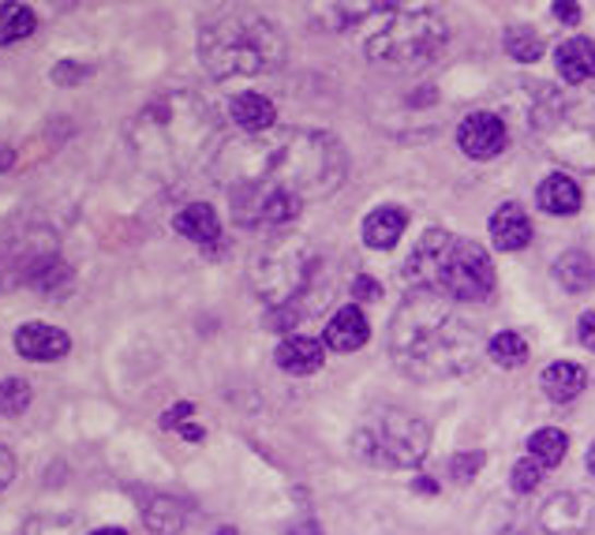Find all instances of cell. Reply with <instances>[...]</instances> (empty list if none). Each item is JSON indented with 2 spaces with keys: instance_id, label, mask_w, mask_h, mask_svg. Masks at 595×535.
<instances>
[{
  "instance_id": "14",
  "label": "cell",
  "mask_w": 595,
  "mask_h": 535,
  "mask_svg": "<svg viewBox=\"0 0 595 535\" xmlns=\"http://www.w3.org/2000/svg\"><path fill=\"white\" fill-rule=\"evenodd\" d=\"M405 225H408V214L405 210H397V206H379V210H371V214L364 217V243L367 248H374V251H390L393 243L401 240V233H405Z\"/></svg>"
},
{
  "instance_id": "37",
  "label": "cell",
  "mask_w": 595,
  "mask_h": 535,
  "mask_svg": "<svg viewBox=\"0 0 595 535\" xmlns=\"http://www.w3.org/2000/svg\"><path fill=\"white\" fill-rule=\"evenodd\" d=\"M413 487H416V490H427V495H435V484H431V479H416Z\"/></svg>"
},
{
  "instance_id": "39",
  "label": "cell",
  "mask_w": 595,
  "mask_h": 535,
  "mask_svg": "<svg viewBox=\"0 0 595 535\" xmlns=\"http://www.w3.org/2000/svg\"><path fill=\"white\" fill-rule=\"evenodd\" d=\"M588 472L595 476V442H592V450H588Z\"/></svg>"
},
{
  "instance_id": "1",
  "label": "cell",
  "mask_w": 595,
  "mask_h": 535,
  "mask_svg": "<svg viewBox=\"0 0 595 535\" xmlns=\"http://www.w3.org/2000/svg\"><path fill=\"white\" fill-rule=\"evenodd\" d=\"M229 191L233 222L243 229H277L300 210L330 199L345 183V151L334 135L311 128H277L225 143L210 162Z\"/></svg>"
},
{
  "instance_id": "34",
  "label": "cell",
  "mask_w": 595,
  "mask_h": 535,
  "mask_svg": "<svg viewBox=\"0 0 595 535\" xmlns=\"http://www.w3.org/2000/svg\"><path fill=\"white\" fill-rule=\"evenodd\" d=\"M12 476H15V457L4 450V445H0V490L12 484Z\"/></svg>"
},
{
  "instance_id": "22",
  "label": "cell",
  "mask_w": 595,
  "mask_h": 535,
  "mask_svg": "<svg viewBox=\"0 0 595 535\" xmlns=\"http://www.w3.org/2000/svg\"><path fill=\"white\" fill-rule=\"evenodd\" d=\"M566 450H570V438H566V431H558V427H544V431H536V435L528 438L532 461H539L544 468H555V464H562Z\"/></svg>"
},
{
  "instance_id": "9",
  "label": "cell",
  "mask_w": 595,
  "mask_h": 535,
  "mask_svg": "<svg viewBox=\"0 0 595 535\" xmlns=\"http://www.w3.org/2000/svg\"><path fill=\"white\" fill-rule=\"evenodd\" d=\"M505 143H510V128L498 112L484 109V112H468L457 128V146L476 162H487V157L502 154Z\"/></svg>"
},
{
  "instance_id": "27",
  "label": "cell",
  "mask_w": 595,
  "mask_h": 535,
  "mask_svg": "<svg viewBox=\"0 0 595 535\" xmlns=\"http://www.w3.org/2000/svg\"><path fill=\"white\" fill-rule=\"evenodd\" d=\"M539 484H544V464L539 461H517L510 472V487L517 490V495H528V490H536Z\"/></svg>"
},
{
  "instance_id": "7",
  "label": "cell",
  "mask_w": 595,
  "mask_h": 535,
  "mask_svg": "<svg viewBox=\"0 0 595 535\" xmlns=\"http://www.w3.org/2000/svg\"><path fill=\"white\" fill-rule=\"evenodd\" d=\"M255 288L270 304L266 326L270 330H288L300 322V296H308L319 277V259L308 243L300 240H282L274 251H266L255 262Z\"/></svg>"
},
{
  "instance_id": "11",
  "label": "cell",
  "mask_w": 595,
  "mask_h": 535,
  "mask_svg": "<svg viewBox=\"0 0 595 535\" xmlns=\"http://www.w3.org/2000/svg\"><path fill=\"white\" fill-rule=\"evenodd\" d=\"M15 353L31 364H52V359H64L72 353V337L57 326H46V322H26L15 330Z\"/></svg>"
},
{
  "instance_id": "36",
  "label": "cell",
  "mask_w": 595,
  "mask_h": 535,
  "mask_svg": "<svg viewBox=\"0 0 595 535\" xmlns=\"http://www.w3.org/2000/svg\"><path fill=\"white\" fill-rule=\"evenodd\" d=\"M12 157H15V154H12V151H8V146H0V173H4V169H8V165H12Z\"/></svg>"
},
{
  "instance_id": "28",
  "label": "cell",
  "mask_w": 595,
  "mask_h": 535,
  "mask_svg": "<svg viewBox=\"0 0 595 535\" xmlns=\"http://www.w3.org/2000/svg\"><path fill=\"white\" fill-rule=\"evenodd\" d=\"M23 535H79V532L72 521H57V516L49 521V516H38V521L26 524Z\"/></svg>"
},
{
  "instance_id": "38",
  "label": "cell",
  "mask_w": 595,
  "mask_h": 535,
  "mask_svg": "<svg viewBox=\"0 0 595 535\" xmlns=\"http://www.w3.org/2000/svg\"><path fill=\"white\" fill-rule=\"evenodd\" d=\"M86 535H128V532H120V528H94V532H86Z\"/></svg>"
},
{
  "instance_id": "26",
  "label": "cell",
  "mask_w": 595,
  "mask_h": 535,
  "mask_svg": "<svg viewBox=\"0 0 595 535\" xmlns=\"http://www.w3.org/2000/svg\"><path fill=\"white\" fill-rule=\"evenodd\" d=\"M31 382L26 379H4L0 382V416H20V412L31 408Z\"/></svg>"
},
{
  "instance_id": "25",
  "label": "cell",
  "mask_w": 595,
  "mask_h": 535,
  "mask_svg": "<svg viewBox=\"0 0 595 535\" xmlns=\"http://www.w3.org/2000/svg\"><path fill=\"white\" fill-rule=\"evenodd\" d=\"M505 52H510L513 60H521V64H532V60L544 57V38H539L528 23H517L505 31Z\"/></svg>"
},
{
  "instance_id": "15",
  "label": "cell",
  "mask_w": 595,
  "mask_h": 535,
  "mask_svg": "<svg viewBox=\"0 0 595 535\" xmlns=\"http://www.w3.org/2000/svg\"><path fill=\"white\" fill-rule=\"evenodd\" d=\"M322 341L314 337H304V333H296V337H285L282 348H277V367L288 374H314L322 367V359H326V353H322Z\"/></svg>"
},
{
  "instance_id": "6",
  "label": "cell",
  "mask_w": 595,
  "mask_h": 535,
  "mask_svg": "<svg viewBox=\"0 0 595 535\" xmlns=\"http://www.w3.org/2000/svg\"><path fill=\"white\" fill-rule=\"evenodd\" d=\"M408 281L435 288L453 304H479L495 293V262L484 243L461 240L445 229H427L405 262Z\"/></svg>"
},
{
  "instance_id": "35",
  "label": "cell",
  "mask_w": 595,
  "mask_h": 535,
  "mask_svg": "<svg viewBox=\"0 0 595 535\" xmlns=\"http://www.w3.org/2000/svg\"><path fill=\"white\" fill-rule=\"evenodd\" d=\"M285 535H322V528H319V521H311L308 516V521H296Z\"/></svg>"
},
{
  "instance_id": "33",
  "label": "cell",
  "mask_w": 595,
  "mask_h": 535,
  "mask_svg": "<svg viewBox=\"0 0 595 535\" xmlns=\"http://www.w3.org/2000/svg\"><path fill=\"white\" fill-rule=\"evenodd\" d=\"M550 12H555L558 23H570V26L581 20V4H570V0H558V4L550 8Z\"/></svg>"
},
{
  "instance_id": "12",
  "label": "cell",
  "mask_w": 595,
  "mask_h": 535,
  "mask_svg": "<svg viewBox=\"0 0 595 535\" xmlns=\"http://www.w3.org/2000/svg\"><path fill=\"white\" fill-rule=\"evenodd\" d=\"M367 337H371V326H367V314L356 304L334 311V319L322 330V345L334 348V353H356L367 345Z\"/></svg>"
},
{
  "instance_id": "32",
  "label": "cell",
  "mask_w": 595,
  "mask_h": 535,
  "mask_svg": "<svg viewBox=\"0 0 595 535\" xmlns=\"http://www.w3.org/2000/svg\"><path fill=\"white\" fill-rule=\"evenodd\" d=\"M576 337H581L584 348H592L595 353V311L581 314V322H576Z\"/></svg>"
},
{
  "instance_id": "18",
  "label": "cell",
  "mask_w": 595,
  "mask_h": 535,
  "mask_svg": "<svg viewBox=\"0 0 595 535\" xmlns=\"http://www.w3.org/2000/svg\"><path fill=\"white\" fill-rule=\"evenodd\" d=\"M544 393L550 401H558V405H566V401L581 397V390L588 385V371H584L581 364H570V359H562V364H550L544 371Z\"/></svg>"
},
{
  "instance_id": "2",
  "label": "cell",
  "mask_w": 595,
  "mask_h": 535,
  "mask_svg": "<svg viewBox=\"0 0 595 535\" xmlns=\"http://www.w3.org/2000/svg\"><path fill=\"white\" fill-rule=\"evenodd\" d=\"M390 356L413 379H461L484 359V337L442 293L413 288L390 322Z\"/></svg>"
},
{
  "instance_id": "29",
  "label": "cell",
  "mask_w": 595,
  "mask_h": 535,
  "mask_svg": "<svg viewBox=\"0 0 595 535\" xmlns=\"http://www.w3.org/2000/svg\"><path fill=\"white\" fill-rule=\"evenodd\" d=\"M484 468V453H465V457H453L450 461V472H453V479H461V484H468L476 472Z\"/></svg>"
},
{
  "instance_id": "20",
  "label": "cell",
  "mask_w": 595,
  "mask_h": 535,
  "mask_svg": "<svg viewBox=\"0 0 595 535\" xmlns=\"http://www.w3.org/2000/svg\"><path fill=\"white\" fill-rule=\"evenodd\" d=\"M536 199H539V206L555 217H566V214H576V210H581V188H576L573 177H566V173H555V177H547L539 183Z\"/></svg>"
},
{
  "instance_id": "23",
  "label": "cell",
  "mask_w": 595,
  "mask_h": 535,
  "mask_svg": "<svg viewBox=\"0 0 595 535\" xmlns=\"http://www.w3.org/2000/svg\"><path fill=\"white\" fill-rule=\"evenodd\" d=\"M34 26V12L26 4H0V46H15V41L31 38Z\"/></svg>"
},
{
  "instance_id": "10",
  "label": "cell",
  "mask_w": 595,
  "mask_h": 535,
  "mask_svg": "<svg viewBox=\"0 0 595 535\" xmlns=\"http://www.w3.org/2000/svg\"><path fill=\"white\" fill-rule=\"evenodd\" d=\"M539 524L550 535H581L595 524V498L592 495H555L539 510Z\"/></svg>"
},
{
  "instance_id": "8",
  "label": "cell",
  "mask_w": 595,
  "mask_h": 535,
  "mask_svg": "<svg viewBox=\"0 0 595 535\" xmlns=\"http://www.w3.org/2000/svg\"><path fill=\"white\" fill-rule=\"evenodd\" d=\"M431 450V427L405 408H374L353 435V453L374 468H413Z\"/></svg>"
},
{
  "instance_id": "40",
  "label": "cell",
  "mask_w": 595,
  "mask_h": 535,
  "mask_svg": "<svg viewBox=\"0 0 595 535\" xmlns=\"http://www.w3.org/2000/svg\"><path fill=\"white\" fill-rule=\"evenodd\" d=\"M214 535H240V532H236V528H217Z\"/></svg>"
},
{
  "instance_id": "30",
  "label": "cell",
  "mask_w": 595,
  "mask_h": 535,
  "mask_svg": "<svg viewBox=\"0 0 595 535\" xmlns=\"http://www.w3.org/2000/svg\"><path fill=\"white\" fill-rule=\"evenodd\" d=\"M191 416H195V405H191V401H180V405H172L162 416V427H169V431H180V427L188 424Z\"/></svg>"
},
{
  "instance_id": "17",
  "label": "cell",
  "mask_w": 595,
  "mask_h": 535,
  "mask_svg": "<svg viewBox=\"0 0 595 535\" xmlns=\"http://www.w3.org/2000/svg\"><path fill=\"white\" fill-rule=\"evenodd\" d=\"M229 117L240 124L248 135H266L270 128H274V102L262 98V94L248 91V94H236V98L229 102Z\"/></svg>"
},
{
  "instance_id": "16",
  "label": "cell",
  "mask_w": 595,
  "mask_h": 535,
  "mask_svg": "<svg viewBox=\"0 0 595 535\" xmlns=\"http://www.w3.org/2000/svg\"><path fill=\"white\" fill-rule=\"evenodd\" d=\"M555 64L566 83H588V79H595V41L592 38L562 41L555 52Z\"/></svg>"
},
{
  "instance_id": "24",
  "label": "cell",
  "mask_w": 595,
  "mask_h": 535,
  "mask_svg": "<svg viewBox=\"0 0 595 535\" xmlns=\"http://www.w3.org/2000/svg\"><path fill=\"white\" fill-rule=\"evenodd\" d=\"M487 356L495 359L498 367H524L528 364V341L521 337V333H513V330H505V333H498V337H491V345H487Z\"/></svg>"
},
{
  "instance_id": "31",
  "label": "cell",
  "mask_w": 595,
  "mask_h": 535,
  "mask_svg": "<svg viewBox=\"0 0 595 535\" xmlns=\"http://www.w3.org/2000/svg\"><path fill=\"white\" fill-rule=\"evenodd\" d=\"M353 296L356 300H379L382 296V285L374 277H356L353 281Z\"/></svg>"
},
{
  "instance_id": "5",
  "label": "cell",
  "mask_w": 595,
  "mask_h": 535,
  "mask_svg": "<svg viewBox=\"0 0 595 535\" xmlns=\"http://www.w3.org/2000/svg\"><path fill=\"white\" fill-rule=\"evenodd\" d=\"M356 49L382 68H424L445 49L450 26L435 8L419 4H371L353 31Z\"/></svg>"
},
{
  "instance_id": "13",
  "label": "cell",
  "mask_w": 595,
  "mask_h": 535,
  "mask_svg": "<svg viewBox=\"0 0 595 535\" xmlns=\"http://www.w3.org/2000/svg\"><path fill=\"white\" fill-rule=\"evenodd\" d=\"M491 240L498 251H521L532 243V222L517 203H505L491 217Z\"/></svg>"
},
{
  "instance_id": "21",
  "label": "cell",
  "mask_w": 595,
  "mask_h": 535,
  "mask_svg": "<svg viewBox=\"0 0 595 535\" xmlns=\"http://www.w3.org/2000/svg\"><path fill=\"white\" fill-rule=\"evenodd\" d=\"M555 277L566 293L581 296L595 285V262L592 255H584V251H566V255L555 262Z\"/></svg>"
},
{
  "instance_id": "4",
  "label": "cell",
  "mask_w": 595,
  "mask_h": 535,
  "mask_svg": "<svg viewBox=\"0 0 595 535\" xmlns=\"http://www.w3.org/2000/svg\"><path fill=\"white\" fill-rule=\"evenodd\" d=\"M282 26L251 8H222L199 31V60L214 79H251L285 64Z\"/></svg>"
},
{
  "instance_id": "19",
  "label": "cell",
  "mask_w": 595,
  "mask_h": 535,
  "mask_svg": "<svg viewBox=\"0 0 595 535\" xmlns=\"http://www.w3.org/2000/svg\"><path fill=\"white\" fill-rule=\"evenodd\" d=\"M172 229L195 243H214L217 236H222V222H217V214L210 203H188L177 217H172Z\"/></svg>"
},
{
  "instance_id": "3",
  "label": "cell",
  "mask_w": 595,
  "mask_h": 535,
  "mask_svg": "<svg viewBox=\"0 0 595 535\" xmlns=\"http://www.w3.org/2000/svg\"><path fill=\"white\" fill-rule=\"evenodd\" d=\"M217 139V112L199 94L172 91L143 105L135 120L128 124L131 154L139 157L151 177L177 180L195 169L214 151Z\"/></svg>"
}]
</instances>
